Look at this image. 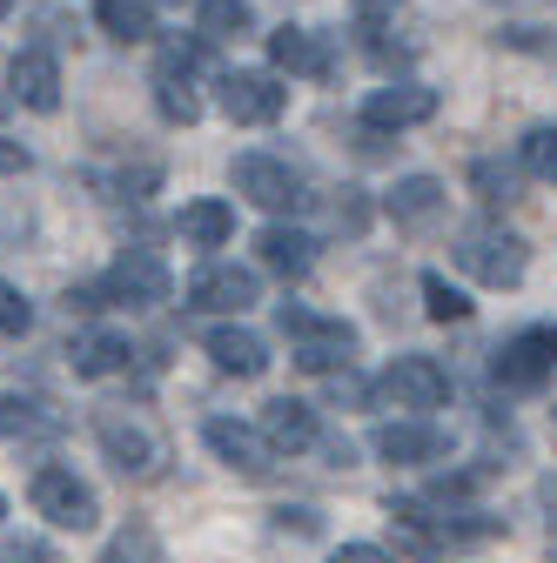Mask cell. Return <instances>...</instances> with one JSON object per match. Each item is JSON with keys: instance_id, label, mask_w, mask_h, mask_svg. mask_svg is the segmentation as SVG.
<instances>
[{"instance_id": "obj_1", "label": "cell", "mask_w": 557, "mask_h": 563, "mask_svg": "<svg viewBox=\"0 0 557 563\" xmlns=\"http://www.w3.org/2000/svg\"><path fill=\"white\" fill-rule=\"evenodd\" d=\"M275 329L296 342V363H303V369H316V376L350 369V356H357V329L342 322V316L309 309V302H275Z\"/></svg>"}, {"instance_id": "obj_2", "label": "cell", "mask_w": 557, "mask_h": 563, "mask_svg": "<svg viewBox=\"0 0 557 563\" xmlns=\"http://www.w3.org/2000/svg\"><path fill=\"white\" fill-rule=\"evenodd\" d=\"M457 268L477 275V282H491V289H517L524 268H531V249L504 222H463L457 229Z\"/></svg>"}, {"instance_id": "obj_3", "label": "cell", "mask_w": 557, "mask_h": 563, "mask_svg": "<svg viewBox=\"0 0 557 563\" xmlns=\"http://www.w3.org/2000/svg\"><path fill=\"white\" fill-rule=\"evenodd\" d=\"M28 504H34V517H47V530H67V537H88V530L101 523V497H95V489L67 470V463L34 470Z\"/></svg>"}, {"instance_id": "obj_4", "label": "cell", "mask_w": 557, "mask_h": 563, "mask_svg": "<svg viewBox=\"0 0 557 563\" xmlns=\"http://www.w3.org/2000/svg\"><path fill=\"white\" fill-rule=\"evenodd\" d=\"M216 108H222L236 128H269V121H283L290 88L275 81L269 67H229V75L216 81Z\"/></svg>"}, {"instance_id": "obj_5", "label": "cell", "mask_w": 557, "mask_h": 563, "mask_svg": "<svg viewBox=\"0 0 557 563\" xmlns=\"http://www.w3.org/2000/svg\"><path fill=\"white\" fill-rule=\"evenodd\" d=\"M95 443L121 476H155V463H162V437L134 409H95Z\"/></svg>"}, {"instance_id": "obj_6", "label": "cell", "mask_w": 557, "mask_h": 563, "mask_svg": "<svg viewBox=\"0 0 557 563\" xmlns=\"http://www.w3.org/2000/svg\"><path fill=\"white\" fill-rule=\"evenodd\" d=\"M182 296H188L182 309H201V316H242L262 302V282H255V268H236V262H201Z\"/></svg>"}, {"instance_id": "obj_7", "label": "cell", "mask_w": 557, "mask_h": 563, "mask_svg": "<svg viewBox=\"0 0 557 563\" xmlns=\"http://www.w3.org/2000/svg\"><path fill=\"white\" fill-rule=\"evenodd\" d=\"M229 181H236L242 201L269 208V216H296V208L309 201V195H303V175H296L290 162H275V155H236Z\"/></svg>"}, {"instance_id": "obj_8", "label": "cell", "mask_w": 557, "mask_h": 563, "mask_svg": "<svg viewBox=\"0 0 557 563\" xmlns=\"http://www.w3.org/2000/svg\"><path fill=\"white\" fill-rule=\"evenodd\" d=\"M201 443L222 470L236 476H269L275 470V443L262 437V422H242V416H208L201 422Z\"/></svg>"}, {"instance_id": "obj_9", "label": "cell", "mask_w": 557, "mask_h": 563, "mask_svg": "<svg viewBox=\"0 0 557 563\" xmlns=\"http://www.w3.org/2000/svg\"><path fill=\"white\" fill-rule=\"evenodd\" d=\"M491 376L504 389H544L557 376V322H537V329H517L504 349H498V363Z\"/></svg>"}, {"instance_id": "obj_10", "label": "cell", "mask_w": 557, "mask_h": 563, "mask_svg": "<svg viewBox=\"0 0 557 563\" xmlns=\"http://www.w3.org/2000/svg\"><path fill=\"white\" fill-rule=\"evenodd\" d=\"M95 296H108V302H128V309H162L168 296H175V275H168V262L162 255H149V249H128L108 275H101V289Z\"/></svg>"}, {"instance_id": "obj_11", "label": "cell", "mask_w": 557, "mask_h": 563, "mask_svg": "<svg viewBox=\"0 0 557 563\" xmlns=\"http://www.w3.org/2000/svg\"><path fill=\"white\" fill-rule=\"evenodd\" d=\"M376 396L383 402H396V409H444L450 402V369L437 363V356H396L390 369H383V383H376Z\"/></svg>"}, {"instance_id": "obj_12", "label": "cell", "mask_w": 557, "mask_h": 563, "mask_svg": "<svg viewBox=\"0 0 557 563\" xmlns=\"http://www.w3.org/2000/svg\"><path fill=\"white\" fill-rule=\"evenodd\" d=\"M195 67H201V41H168L162 60H155V108H162V121H175V128L201 121V95L188 88Z\"/></svg>"}, {"instance_id": "obj_13", "label": "cell", "mask_w": 557, "mask_h": 563, "mask_svg": "<svg viewBox=\"0 0 557 563\" xmlns=\"http://www.w3.org/2000/svg\"><path fill=\"white\" fill-rule=\"evenodd\" d=\"M370 450L383 463H396V470H424V463L450 456V437L437 430V422H424V416H396V422H383V430L370 437Z\"/></svg>"}, {"instance_id": "obj_14", "label": "cell", "mask_w": 557, "mask_h": 563, "mask_svg": "<svg viewBox=\"0 0 557 563\" xmlns=\"http://www.w3.org/2000/svg\"><path fill=\"white\" fill-rule=\"evenodd\" d=\"M269 60L283 67V75H296V81H329L336 75V47L316 27H275L269 34Z\"/></svg>"}, {"instance_id": "obj_15", "label": "cell", "mask_w": 557, "mask_h": 563, "mask_svg": "<svg viewBox=\"0 0 557 563\" xmlns=\"http://www.w3.org/2000/svg\"><path fill=\"white\" fill-rule=\"evenodd\" d=\"M8 95H14L21 108H34V114H54V108H61V60H54L47 47H21V54L8 60Z\"/></svg>"}, {"instance_id": "obj_16", "label": "cell", "mask_w": 557, "mask_h": 563, "mask_svg": "<svg viewBox=\"0 0 557 563\" xmlns=\"http://www.w3.org/2000/svg\"><path fill=\"white\" fill-rule=\"evenodd\" d=\"M262 437L275 443V456H303L323 443V422L303 396H275V402H262Z\"/></svg>"}, {"instance_id": "obj_17", "label": "cell", "mask_w": 557, "mask_h": 563, "mask_svg": "<svg viewBox=\"0 0 557 563\" xmlns=\"http://www.w3.org/2000/svg\"><path fill=\"white\" fill-rule=\"evenodd\" d=\"M128 356H134V342H128L121 329H75V342H67V369L88 376V383L121 376V369H128Z\"/></svg>"}, {"instance_id": "obj_18", "label": "cell", "mask_w": 557, "mask_h": 563, "mask_svg": "<svg viewBox=\"0 0 557 563\" xmlns=\"http://www.w3.org/2000/svg\"><path fill=\"white\" fill-rule=\"evenodd\" d=\"M208 363H216L222 376H236V383H255L262 369H269V342L255 335V329H236V322H222V329H208Z\"/></svg>"}, {"instance_id": "obj_19", "label": "cell", "mask_w": 557, "mask_h": 563, "mask_svg": "<svg viewBox=\"0 0 557 563\" xmlns=\"http://www.w3.org/2000/svg\"><path fill=\"white\" fill-rule=\"evenodd\" d=\"M437 114V88H416V81H403V88H376L370 101H363V128H416V121H430Z\"/></svg>"}, {"instance_id": "obj_20", "label": "cell", "mask_w": 557, "mask_h": 563, "mask_svg": "<svg viewBox=\"0 0 557 563\" xmlns=\"http://www.w3.org/2000/svg\"><path fill=\"white\" fill-rule=\"evenodd\" d=\"M383 216H390L396 229H430V222L444 216V181H437V175H403V181L383 195Z\"/></svg>"}, {"instance_id": "obj_21", "label": "cell", "mask_w": 557, "mask_h": 563, "mask_svg": "<svg viewBox=\"0 0 557 563\" xmlns=\"http://www.w3.org/2000/svg\"><path fill=\"white\" fill-rule=\"evenodd\" d=\"M255 255H262V268H275V275H309L316 268V235L309 229H296V222H269L262 235H255Z\"/></svg>"}, {"instance_id": "obj_22", "label": "cell", "mask_w": 557, "mask_h": 563, "mask_svg": "<svg viewBox=\"0 0 557 563\" xmlns=\"http://www.w3.org/2000/svg\"><path fill=\"white\" fill-rule=\"evenodd\" d=\"M229 235H236V208H229V201L201 195V201L182 208V242H188V249H222Z\"/></svg>"}, {"instance_id": "obj_23", "label": "cell", "mask_w": 557, "mask_h": 563, "mask_svg": "<svg viewBox=\"0 0 557 563\" xmlns=\"http://www.w3.org/2000/svg\"><path fill=\"white\" fill-rule=\"evenodd\" d=\"M95 27H101L108 41L134 47V41L155 34V14H149V0H95Z\"/></svg>"}, {"instance_id": "obj_24", "label": "cell", "mask_w": 557, "mask_h": 563, "mask_svg": "<svg viewBox=\"0 0 557 563\" xmlns=\"http://www.w3.org/2000/svg\"><path fill=\"white\" fill-rule=\"evenodd\" d=\"M195 21H201V41H242V34H255V8H249V0H201Z\"/></svg>"}, {"instance_id": "obj_25", "label": "cell", "mask_w": 557, "mask_h": 563, "mask_svg": "<svg viewBox=\"0 0 557 563\" xmlns=\"http://www.w3.org/2000/svg\"><path fill=\"white\" fill-rule=\"evenodd\" d=\"M101 563H162V537H155V523H121L114 537H108V550H101Z\"/></svg>"}, {"instance_id": "obj_26", "label": "cell", "mask_w": 557, "mask_h": 563, "mask_svg": "<svg viewBox=\"0 0 557 563\" xmlns=\"http://www.w3.org/2000/svg\"><path fill=\"white\" fill-rule=\"evenodd\" d=\"M424 309H430V322H463L470 316V296L450 289L444 275H424Z\"/></svg>"}, {"instance_id": "obj_27", "label": "cell", "mask_w": 557, "mask_h": 563, "mask_svg": "<svg viewBox=\"0 0 557 563\" xmlns=\"http://www.w3.org/2000/svg\"><path fill=\"white\" fill-rule=\"evenodd\" d=\"M524 168L537 181H557V128H531L524 134Z\"/></svg>"}, {"instance_id": "obj_28", "label": "cell", "mask_w": 557, "mask_h": 563, "mask_svg": "<svg viewBox=\"0 0 557 563\" xmlns=\"http://www.w3.org/2000/svg\"><path fill=\"white\" fill-rule=\"evenodd\" d=\"M28 329H34V302L14 282H0V335H28Z\"/></svg>"}, {"instance_id": "obj_29", "label": "cell", "mask_w": 557, "mask_h": 563, "mask_svg": "<svg viewBox=\"0 0 557 563\" xmlns=\"http://www.w3.org/2000/svg\"><path fill=\"white\" fill-rule=\"evenodd\" d=\"M0 563H54V550L34 543V537H8V543H0Z\"/></svg>"}, {"instance_id": "obj_30", "label": "cell", "mask_w": 557, "mask_h": 563, "mask_svg": "<svg viewBox=\"0 0 557 563\" xmlns=\"http://www.w3.org/2000/svg\"><path fill=\"white\" fill-rule=\"evenodd\" d=\"M477 188L491 195V201H504L511 195V175H498V162H477Z\"/></svg>"}, {"instance_id": "obj_31", "label": "cell", "mask_w": 557, "mask_h": 563, "mask_svg": "<svg viewBox=\"0 0 557 563\" xmlns=\"http://www.w3.org/2000/svg\"><path fill=\"white\" fill-rule=\"evenodd\" d=\"M329 563H390V556H383L376 543H342V550H336Z\"/></svg>"}, {"instance_id": "obj_32", "label": "cell", "mask_w": 557, "mask_h": 563, "mask_svg": "<svg viewBox=\"0 0 557 563\" xmlns=\"http://www.w3.org/2000/svg\"><path fill=\"white\" fill-rule=\"evenodd\" d=\"M275 523H283V530L296 523V537H316V530H323V523H316V510H275Z\"/></svg>"}, {"instance_id": "obj_33", "label": "cell", "mask_w": 557, "mask_h": 563, "mask_svg": "<svg viewBox=\"0 0 557 563\" xmlns=\"http://www.w3.org/2000/svg\"><path fill=\"white\" fill-rule=\"evenodd\" d=\"M28 148H14V141H0V175H28Z\"/></svg>"}, {"instance_id": "obj_34", "label": "cell", "mask_w": 557, "mask_h": 563, "mask_svg": "<svg viewBox=\"0 0 557 563\" xmlns=\"http://www.w3.org/2000/svg\"><path fill=\"white\" fill-rule=\"evenodd\" d=\"M396 8H403V0H357V14H370V21L376 14H396Z\"/></svg>"}, {"instance_id": "obj_35", "label": "cell", "mask_w": 557, "mask_h": 563, "mask_svg": "<svg viewBox=\"0 0 557 563\" xmlns=\"http://www.w3.org/2000/svg\"><path fill=\"white\" fill-rule=\"evenodd\" d=\"M550 437H557V409H550Z\"/></svg>"}, {"instance_id": "obj_36", "label": "cell", "mask_w": 557, "mask_h": 563, "mask_svg": "<svg viewBox=\"0 0 557 563\" xmlns=\"http://www.w3.org/2000/svg\"><path fill=\"white\" fill-rule=\"evenodd\" d=\"M8 8H14V0H0V14H8Z\"/></svg>"}, {"instance_id": "obj_37", "label": "cell", "mask_w": 557, "mask_h": 563, "mask_svg": "<svg viewBox=\"0 0 557 563\" xmlns=\"http://www.w3.org/2000/svg\"><path fill=\"white\" fill-rule=\"evenodd\" d=\"M0 517H8V497H0Z\"/></svg>"}]
</instances>
